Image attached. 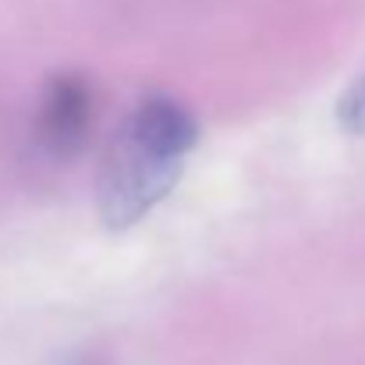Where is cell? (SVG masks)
I'll list each match as a JSON object with an SVG mask.
<instances>
[{"mask_svg": "<svg viewBox=\"0 0 365 365\" xmlns=\"http://www.w3.org/2000/svg\"><path fill=\"white\" fill-rule=\"evenodd\" d=\"M202 138L192 107L167 93L138 100L107 138L96 170V217L107 231L142 224L181 181Z\"/></svg>", "mask_w": 365, "mask_h": 365, "instance_id": "6da1fadb", "label": "cell"}, {"mask_svg": "<svg viewBox=\"0 0 365 365\" xmlns=\"http://www.w3.org/2000/svg\"><path fill=\"white\" fill-rule=\"evenodd\" d=\"M93 121H96L93 82L78 71L50 75L36 100V114H32L36 145L53 160H71L86 149Z\"/></svg>", "mask_w": 365, "mask_h": 365, "instance_id": "7a4b0ae2", "label": "cell"}, {"mask_svg": "<svg viewBox=\"0 0 365 365\" xmlns=\"http://www.w3.org/2000/svg\"><path fill=\"white\" fill-rule=\"evenodd\" d=\"M334 118L344 135L365 138V68L348 82V89L334 103Z\"/></svg>", "mask_w": 365, "mask_h": 365, "instance_id": "3957f363", "label": "cell"}]
</instances>
